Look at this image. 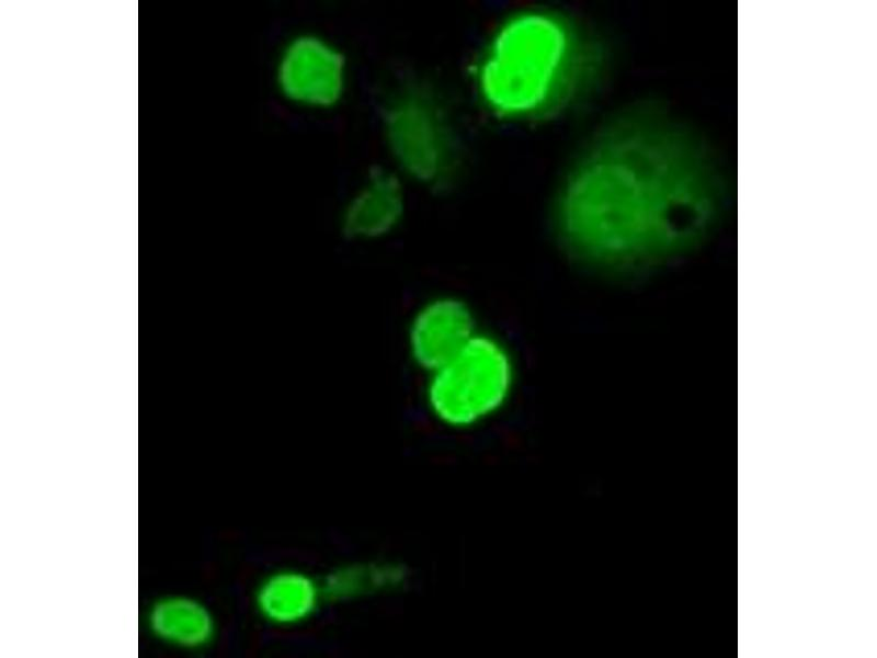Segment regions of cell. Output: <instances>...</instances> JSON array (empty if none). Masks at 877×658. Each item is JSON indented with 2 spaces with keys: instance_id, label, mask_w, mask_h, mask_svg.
Returning <instances> with one entry per match:
<instances>
[{
  "instance_id": "cell-1",
  "label": "cell",
  "mask_w": 877,
  "mask_h": 658,
  "mask_svg": "<svg viewBox=\"0 0 877 658\" xmlns=\"http://www.w3.org/2000/svg\"><path fill=\"white\" fill-rule=\"evenodd\" d=\"M719 201L702 149L657 111L630 107L604 120L578 149L558 184L553 225L580 266L633 276L702 239Z\"/></svg>"
},
{
  "instance_id": "cell-2",
  "label": "cell",
  "mask_w": 877,
  "mask_h": 658,
  "mask_svg": "<svg viewBox=\"0 0 877 658\" xmlns=\"http://www.w3.org/2000/svg\"><path fill=\"white\" fill-rule=\"evenodd\" d=\"M607 50L566 11L524 5L488 32L468 70L471 93L491 118L509 125L553 122L573 113L603 83Z\"/></svg>"
},
{
  "instance_id": "cell-3",
  "label": "cell",
  "mask_w": 877,
  "mask_h": 658,
  "mask_svg": "<svg viewBox=\"0 0 877 658\" xmlns=\"http://www.w3.org/2000/svg\"><path fill=\"white\" fill-rule=\"evenodd\" d=\"M377 123L388 164L409 185L451 190L465 163L462 126L451 99L434 80L397 71L381 86Z\"/></svg>"
},
{
  "instance_id": "cell-4",
  "label": "cell",
  "mask_w": 877,
  "mask_h": 658,
  "mask_svg": "<svg viewBox=\"0 0 877 658\" xmlns=\"http://www.w3.org/2000/svg\"><path fill=\"white\" fill-rule=\"evenodd\" d=\"M429 416L452 431H468L498 417L510 404L517 365L497 334L478 330L448 361L424 374Z\"/></svg>"
},
{
  "instance_id": "cell-5",
  "label": "cell",
  "mask_w": 877,
  "mask_h": 658,
  "mask_svg": "<svg viewBox=\"0 0 877 658\" xmlns=\"http://www.w3.org/2000/svg\"><path fill=\"white\" fill-rule=\"evenodd\" d=\"M352 63L332 36L298 30L277 46L272 61V83L287 106L307 114H329L340 109L352 87Z\"/></svg>"
},
{
  "instance_id": "cell-6",
  "label": "cell",
  "mask_w": 877,
  "mask_h": 658,
  "mask_svg": "<svg viewBox=\"0 0 877 658\" xmlns=\"http://www.w3.org/2000/svg\"><path fill=\"white\" fill-rule=\"evenodd\" d=\"M406 180L388 163L373 164L343 201L338 225L354 242H375L394 235L408 208Z\"/></svg>"
},
{
  "instance_id": "cell-7",
  "label": "cell",
  "mask_w": 877,
  "mask_h": 658,
  "mask_svg": "<svg viewBox=\"0 0 877 658\" xmlns=\"http://www.w3.org/2000/svg\"><path fill=\"white\" fill-rule=\"evenodd\" d=\"M478 330L475 313L465 299L453 294L434 295L423 300L408 320V356L426 374L455 355Z\"/></svg>"
},
{
  "instance_id": "cell-8",
  "label": "cell",
  "mask_w": 877,
  "mask_h": 658,
  "mask_svg": "<svg viewBox=\"0 0 877 658\" xmlns=\"http://www.w3.org/2000/svg\"><path fill=\"white\" fill-rule=\"evenodd\" d=\"M326 602L321 578L297 567L272 569L253 592L260 619L276 628H294L312 620Z\"/></svg>"
},
{
  "instance_id": "cell-9",
  "label": "cell",
  "mask_w": 877,
  "mask_h": 658,
  "mask_svg": "<svg viewBox=\"0 0 877 658\" xmlns=\"http://www.w3.org/2000/svg\"><path fill=\"white\" fill-rule=\"evenodd\" d=\"M410 577V570L401 561L366 559L334 566L321 577V582L326 602L343 604L399 592Z\"/></svg>"
},
{
  "instance_id": "cell-10",
  "label": "cell",
  "mask_w": 877,
  "mask_h": 658,
  "mask_svg": "<svg viewBox=\"0 0 877 658\" xmlns=\"http://www.w3.org/2000/svg\"><path fill=\"white\" fill-rule=\"evenodd\" d=\"M152 634L162 642L182 648H200L215 635L209 610L192 598L171 595L157 601L148 614Z\"/></svg>"
}]
</instances>
